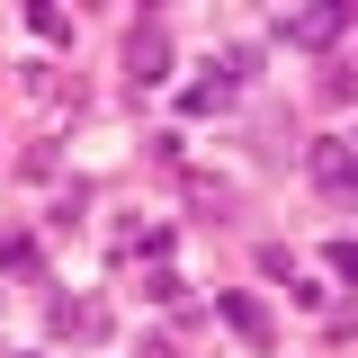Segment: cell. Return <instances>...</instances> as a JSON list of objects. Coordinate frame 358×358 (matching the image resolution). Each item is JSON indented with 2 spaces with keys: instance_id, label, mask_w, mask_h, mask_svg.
Masks as SVG:
<instances>
[{
  "instance_id": "obj_2",
  "label": "cell",
  "mask_w": 358,
  "mask_h": 358,
  "mask_svg": "<svg viewBox=\"0 0 358 358\" xmlns=\"http://www.w3.org/2000/svg\"><path fill=\"white\" fill-rule=\"evenodd\" d=\"M305 171H313L322 197L350 206V197H358V134H322V143H305Z\"/></svg>"
},
{
  "instance_id": "obj_1",
  "label": "cell",
  "mask_w": 358,
  "mask_h": 358,
  "mask_svg": "<svg viewBox=\"0 0 358 358\" xmlns=\"http://www.w3.org/2000/svg\"><path fill=\"white\" fill-rule=\"evenodd\" d=\"M358 27V0H305V9H278V36L287 45H341Z\"/></svg>"
},
{
  "instance_id": "obj_5",
  "label": "cell",
  "mask_w": 358,
  "mask_h": 358,
  "mask_svg": "<svg viewBox=\"0 0 358 358\" xmlns=\"http://www.w3.org/2000/svg\"><path fill=\"white\" fill-rule=\"evenodd\" d=\"M99 322H108V313L90 305V296H54V331H81V341H99Z\"/></svg>"
},
{
  "instance_id": "obj_10",
  "label": "cell",
  "mask_w": 358,
  "mask_h": 358,
  "mask_svg": "<svg viewBox=\"0 0 358 358\" xmlns=\"http://www.w3.org/2000/svg\"><path fill=\"white\" fill-rule=\"evenodd\" d=\"M143 358H179V350H171V341H143Z\"/></svg>"
},
{
  "instance_id": "obj_7",
  "label": "cell",
  "mask_w": 358,
  "mask_h": 358,
  "mask_svg": "<svg viewBox=\"0 0 358 358\" xmlns=\"http://www.w3.org/2000/svg\"><path fill=\"white\" fill-rule=\"evenodd\" d=\"M27 27H36L45 45H72V18H63V9H54V0H36V9H27Z\"/></svg>"
},
{
  "instance_id": "obj_8",
  "label": "cell",
  "mask_w": 358,
  "mask_h": 358,
  "mask_svg": "<svg viewBox=\"0 0 358 358\" xmlns=\"http://www.w3.org/2000/svg\"><path fill=\"white\" fill-rule=\"evenodd\" d=\"M143 296H152V305H179V296H188V278H179V268H152V278H143Z\"/></svg>"
},
{
  "instance_id": "obj_3",
  "label": "cell",
  "mask_w": 358,
  "mask_h": 358,
  "mask_svg": "<svg viewBox=\"0 0 358 358\" xmlns=\"http://www.w3.org/2000/svg\"><path fill=\"white\" fill-rule=\"evenodd\" d=\"M242 81H251V54L233 45V54H224V63L206 72V81H188V90H179V108H188V117H215V108H224V99H233Z\"/></svg>"
},
{
  "instance_id": "obj_4",
  "label": "cell",
  "mask_w": 358,
  "mask_h": 358,
  "mask_svg": "<svg viewBox=\"0 0 358 358\" xmlns=\"http://www.w3.org/2000/svg\"><path fill=\"white\" fill-rule=\"evenodd\" d=\"M126 81H134V90H162V81H171V36H162L152 18L126 36Z\"/></svg>"
},
{
  "instance_id": "obj_6",
  "label": "cell",
  "mask_w": 358,
  "mask_h": 358,
  "mask_svg": "<svg viewBox=\"0 0 358 358\" xmlns=\"http://www.w3.org/2000/svg\"><path fill=\"white\" fill-rule=\"evenodd\" d=\"M224 322H233V331H242L251 350H268V313L251 305V296H224Z\"/></svg>"
},
{
  "instance_id": "obj_9",
  "label": "cell",
  "mask_w": 358,
  "mask_h": 358,
  "mask_svg": "<svg viewBox=\"0 0 358 358\" xmlns=\"http://www.w3.org/2000/svg\"><path fill=\"white\" fill-rule=\"evenodd\" d=\"M331 278H341V287H358V242H350V233L331 242Z\"/></svg>"
}]
</instances>
